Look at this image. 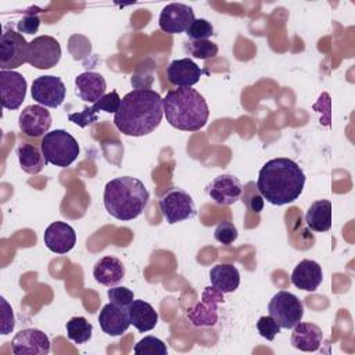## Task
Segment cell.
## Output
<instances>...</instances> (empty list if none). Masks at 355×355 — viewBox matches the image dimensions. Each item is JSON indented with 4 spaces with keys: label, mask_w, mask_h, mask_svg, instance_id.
Wrapping results in <instances>:
<instances>
[{
    "label": "cell",
    "mask_w": 355,
    "mask_h": 355,
    "mask_svg": "<svg viewBox=\"0 0 355 355\" xmlns=\"http://www.w3.org/2000/svg\"><path fill=\"white\" fill-rule=\"evenodd\" d=\"M164 115V100L153 89H135L121 98L114 115L116 129L133 137L151 133L158 128Z\"/></svg>",
    "instance_id": "cell-1"
},
{
    "label": "cell",
    "mask_w": 355,
    "mask_h": 355,
    "mask_svg": "<svg viewBox=\"0 0 355 355\" xmlns=\"http://www.w3.org/2000/svg\"><path fill=\"white\" fill-rule=\"evenodd\" d=\"M305 173L290 158L269 159L259 171L257 189L259 194L273 205L294 202L302 193Z\"/></svg>",
    "instance_id": "cell-2"
},
{
    "label": "cell",
    "mask_w": 355,
    "mask_h": 355,
    "mask_svg": "<svg viewBox=\"0 0 355 355\" xmlns=\"http://www.w3.org/2000/svg\"><path fill=\"white\" fill-rule=\"evenodd\" d=\"M162 100L166 122L175 129L197 132L207 125L209 116L208 104L196 89H171Z\"/></svg>",
    "instance_id": "cell-3"
},
{
    "label": "cell",
    "mask_w": 355,
    "mask_h": 355,
    "mask_svg": "<svg viewBox=\"0 0 355 355\" xmlns=\"http://www.w3.org/2000/svg\"><path fill=\"white\" fill-rule=\"evenodd\" d=\"M150 193L144 183L133 176L111 179L104 187L105 211L118 220L136 219L147 207Z\"/></svg>",
    "instance_id": "cell-4"
},
{
    "label": "cell",
    "mask_w": 355,
    "mask_h": 355,
    "mask_svg": "<svg viewBox=\"0 0 355 355\" xmlns=\"http://www.w3.org/2000/svg\"><path fill=\"white\" fill-rule=\"evenodd\" d=\"M40 150L47 164L60 168L69 166L79 155V144L76 139L64 129L47 132L42 139Z\"/></svg>",
    "instance_id": "cell-5"
},
{
    "label": "cell",
    "mask_w": 355,
    "mask_h": 355,
    "mask_svg": "<svg viewBox=\"0 0 355 355\" xmlns=\"http://www.w3.org/2000/svg\"><path fill=\"white\" fill-rule=\"evenodd\" d=\"M268 311L282 329H293L304 316V304L295 294L282 290L272 297Z\"/></svg>",
    "instance_id": "cell-6"
},
{
    "label": "cell",
    "mask_w": 355,
    "mask_h": 355,
    "mask_svg": "<svg viewBox=\"0 0 355 355\" xmlns=\"http://www.w3.org/2000/svg\"><path fill=\"white\" fill-rule=\"evenodd\" d=\"M159 209L169 225L196 216V205L191 196L183 189L173 187L159 200Z\"/></svg>",
    "instance_id": "cell-7"
},
{
    "label": "cell",
    "mask_w": 355,
    "mask_h": 355,
    "mask_svg": "<svg viewBox=\"0 0 355 355\" xmlns=\"http://www.w3.org/2000/svg\"><path fill=\"white\" fill-rule=\"evenodd\" d=\"M29 43L12 29H6L0 37V69L12 71L28 62Z\"/></svg>",
    "instance_id": "cell-8"
},
{
    "label": "cell",
    "mask_w": 355,
    "mask_h": 355,
    "mask_svg": "<svg viewBox=\"0 0 355 355\" xmlns=\"http://www.w3.org/2000/svg\"><path fill=\"white\" fill-rule=\"evenodd\" d=\"M61 58V46L55 37L42 35L29 42L28 64L37 69H50Z\"/></svg>",
    "instance_id": "cell-9"
},
{
    "label": "cell",
    "mask_w": 355,
    "mask_h": 355,
    "mask_svg": "<svg viewBox=\"0 0 355 355\" xmlns=\"http://www.w3.org/2000/svg\"><path fill=\"white\" fill-rule=\"evenodd\" d=\"M31 93L32 98L37 104L49 108H57L64 103L67 89L61 78L53 75H43L32 82Z\"/></svg>",
    "instance_id": "cell-10"
},
{
    "label": "cell",
    "mask_w": 355,
    "mask_h": 355,
    "mask_svg": "<svg viewBox=\"0 0 355 355\" xmlns=\"http://www.w3.org/2000/svg\"><path fill=\"white\" fill-rule=\"evenodd\" d=\"M194 19V11L190 6L183 3H171L162 8L158 24L161 31L169 35H176L186 32Z\"/></svg>",
    "instance_id": "cell-11"
},
{
    "label": "cell",
    "mask_w": 355,
    "mask_h": 355,
    "mask_svg": "<svg viewBox=\"0 0 355 355\" xmlns=\"http://www.w3.org/2000/svg\"><path fill=\"white\" fill-rule=\"evenodd\" d=\"M11 348L15 355H47L51 344L49 337L39 329H22L12 341Z\"/></svg>",
    "instance_id": "cell-12"
},
{
    "label": "cell",
    "mask_w": 355,
    "mask_h": 355,
    "mask_svg": "<svg viewBox=\"0 0 355 355\" xmlns=\"http://www.w3.org/2000/svg\"><path fill=\"white\" fill-rule=\"evenodd\" d=\"M1 105L7 110L21 107L26 96V80L17 71H0Z\"/></svg>",
    "instance_id": "cell-13"
},
{
    "label": "cell",
    "mask_w": 355,
    "mask_h": 355,
    "mask_svg": "<svg viewBox=\"0 0 355 355\" xmlns=\"http://www.w3.org/2000/svg\"><path fill=\"white\" fill-rule=\"evenodd\" d=\"M18 126L26 136L39 137L49 132L51 126V115L46 107L32 104L21 111L18 116Z\"/></svg>",
    "instance_id": "cell-14"
},
{
    "label": "cell",
    "mask_w": 355,
    "mask_h": 355,
    "mask_svg": "<svg viewBox=\"0 0 355 355\" xmlns=\"http://www.w3.org/2000/svg\"><path fill=\"white\" fill-rule=\"evenodd\" d=\"M207 194L218 205H232L243 196V186L233 175H219L205 187Z\"/></svg>",
    "instance_id": "cell-15"
},
{
    "label": "cell",
    "mask_w": 355,
    "mask_h": 355,
    "mask_svg": "<svg viewBox=\"0 0 355 355\" xmlns=\"http://www.w3.org/2000/svg\"><path fill=\"white\" fill-rule=\"evenodd\" d=\"M43 241L47 250H50L51 252L67 254L76 244V233L71 225L55 220L44 230Z\"/></svg>",
    "instance_id": "cell-16"
},
{
    "label": "cell",
    "mask_w": 355,
    "mask_h": 355,
    "mask_svg": "<svg viewBox=\"0 0 355 355\" xmlns=\"http://www.w3.org/2000/svg\"><path fill=\"white\" fill-rule=\"evenodd\" d=\"M121 105V97L118 96L116 90H112L110 93H105L98 101H96L93 104V107H85L83 111L80 112H72L68 115V119L73 123H76L80 128H86L94 122H97L98 116L97 112L98 111H104V112H116L118 108Z\"/></svg>",
    "instance_id": "cell-17"
},
{
    "label": "cell",
    "mask_w": 355,
    "mask_h": 355,
    "mask_svg": "<svg viewBox=\"0 0 355 355\" xmlns=\"http://www.w3.org/2000/svg\"><path fill=\"white\" fill-rule=\"evenodd\" d=\"M98 323L105 334L114 337L122 336L130 326L128 308L114 302L104 305L98 313Z\"/></svg>",
    "instance_id": "cell-18"
},
{
    "label": "cell",
    "mask_w": 355,
    "mask_h": 355,
    "mask_svg": "<svg viewBox=\"0 0 355 355\" xmlns=\"http://www.w3.org/2000/svg\"><path fill=\"white\" fill-rule=\"evenodd\" d=\"M201 75V68L187 57L173 60L166 68L168 80L176 87H191L200 80Z\"/></svg>",
    "instance_id": "cell-19"
},
{
    "label": "cell",
    "mask_w": 355,
    "mask_h": 355,
    "mask_svg": "<svg viewBox=\"0 0 355 355\" xmlns=\"http://www.w3.org/2000/svg\"><path fill=\"white\" fill-rule=\"evenodd\" d=\"M322 280V266L313 259L300 261L291 273V283L304 291H315L320 286Z\"/></svg>",
    "instance_id": "cell-20"
},
{
    "label": "cell",
    "mask_w": 355,
    "mask_h": 355,
    "mask_svg": "<svg viewBox=\"0 0 355 355\" xmlns=\"http://www.w3.org/2000/svg\"><path fill=\"white\" fill-rule=\"evenodd\" d=\"M107 83L101 73L86 71L75 78V93L79 98L89 103L98 101L105 94Z\"/></svg>",
    "instance_id": "cell-21"
},
{
    "label": "cell",
    "mask_w": 355,
    "mask_h": 355,
    "mask_svg": "<svg viewBox=\"0 0 355 355\" xmlns=\"http://www.w3.org/2000/svg\"><path fill=\"white\" fill-rule=\"evenodd\" d=\"M323 340V331L319 326L309 322H298L293 327L291 344L294 348L304 352H313L319 349Z\"/></svg>",
    "instance_id": "cell-22"
},
{
    "label": "cell",
    "mask_w": 355,
    "mask_h": 355,
    "mask_svg": "<svg viewBox=\"0 0 355 355\" xmlns=\"http://www.w3.org/2000/svg\"><path fill=\"white\" fill-rule=\"evenodd\" d=\"M93 276L97 283L107 287H114L125 277V266L116 257L105 255L96 262Z\"/></svg>",
    "instance_id": "cell-23"
},
{
    "label": "cell",
    "mask_w": 355,
    "mask_h": 355,
    "mask_svg": "<svg viewBox=\"0 0 355 355\" xmlns=\"http://www.w3.org/2000/svg\"><path fill=\"white\" fill-rule=\"evenodd\" d=\"M130 324H133L140 333L150 331L158 323V313L148 302L143 300H133L128 306Z\"/></svg>",
    "instance_id": "cell-24"
},
{
    "label": "cell",
    "mask_w": 355,
    "mask_h": 355,
    "mask_svg": "<svg viewBox=\"0 0 355 355\" xmlns=\"http://www.w3.org/2000/svg\"><path fill=\"white\" fill-rule=\"evenodd\" d=\"M209 280L212 287L222 294L233 293L240 284V273L230 263H218L211 269Z\"/></svg>",
    "instance_id": "cell-25"
},
{
    "label": "cell",
    "mask_w": 355,
    "mask_h": 355,
    "mask_svg": "<svg viewBox=\"0 0 355 355\" xmlns=\"http://www.w3.org/2000/svg\"><path fill=\"white\" fill-rule=\"evenodd\" d=\"M306 226L313 232H327L331 227V202L329 200H318L311 204L305 214Z\"/></svg>",
    "instance_id": "cell-26"
},
{
    "label": "cell",
    "mask_w": 355,
    "mask_h": 355,
    "mask_svg": "<svg viewBox=\"0 0 355 355\" xmlns=\"http://www.w3.org/2000/svg\"><path fill=\"white\" fill-rule=\"evenodd\" d=\"M17 157L22 171L31 175L39 173L47 164L42 150L36 148L32 144H21L17 148Z\"/></svg>",
    "instance_id": "cell-27"
},
{
    "label": "cell",
    "mask_w": 355,
    "mask_h": 355,
    "mask_svg": "<svg viewBox=\"0 0 355 355\" xmlns=\"http://www.w3.org/2000/svg\"><path fill=\"white\" fill-rule=\"evenodd\" d=\"M93 326L83 316H73L67 322V336L75 344H85L92 338Z\"/></svg>",
    "instance_id": "cell-28"
},
{
    "label": "cell",
    "mask_w": 355,
    "mask_h": 355,
    "mask_svg": "<svg viewBox=\"0 0 355 355\" xmlns=\"http://www.w3.org/2000/svg\"><path fill=\"white\" fill-rule=\"evenodd\" d=\"M215 302H218V301H214V302L211 304V301L208 300L207 291H204V294H202V301L198 302L197 306L193 308L191 312L189 313V318H191V316L200 313V316H197L196 319H193V323H194L196 326H200V324L211 326V324L215 323L216 318H215V316H211V312H212V313H216Z\"/></svg>",
    "instance_id": "cell-29"
},
{
    "label": "cell",
    "mask_w": 355,
    "mask_h": 355,
    "mask_svg": "<svg viewBox=\"0 0 355 355\" xmlns=\"http://www.w3.org/2000/svg\"><path fill=\"white\" fill-rule=\"evenodd\" d=\"M133 352L136 355H166L168 349L162 340L154 336H147L136 343Z\"/></svg>",
    "instance_id": "cell-30"
},
{
    "label": "cell",
    "mask_w": 355,
    "mask_h": 355,
    "mask_svg": "<svg viewBox=\"0 0 355 355\" xmlns=\"http://www.w3.org/2000/svg\"><path fill=\"white\" fill-rule=\"evenodd\" d=\"M186 51L193 55L194 58L200 60H208L218 54V46L216 43L205 39V40H191L186 43Z\"/></svg>",
    "instance_id": "cell-31"
},
{
    "label": "cell",
    "mask_w": 355,
    "mask_h": 355,
    "mask_svg": "<svg viewBox=\"0 0 355 355\" xmlns=\"http://www.w3.org/2000/svg\"><path fill=\"white\" fill-rule=\"evenodd\" d=\"M186 35L191 40H205L214 35V26L205 18H196L186 31Z\"/></svg>",
    "instance_id": "cell-32"
},
{
    "label": "cell",
    "mask_w": 355,
    "mask_h": 355,
    "mask_svg": "<svg viewBox=\"0 0 355 355\" xmlns=\"http://www.w3.org/2000/svg\"><path fill=\"white\" fill-rule=\"evenodd\" d=\"M237 236H239V233H237L236 226L229 220L219 222L218 226L215 227V232H214L215 240L220 244H225V245L233 244L236 241Z\"/></svg>",
    "instance_id": "cell-33"
},
{
    "label": "cell",
    "mask_w": 355,
    "mask_h": 355,
    "mask_svg": "<svg viewBox=\"0 0 355 355\" xmlns=\"http://www.w3.org/2000/svg\"><path fill=\"white\" fill-rule=\"evenodd\" d=\"M280 329H282V327L277 324V322H276L270 315H268V316H261V318L258 319V322H257V330H258V333H259L263 338H266V340H269V341L275 340L276 334L280 333Z\"/></svg>",
    "instance_id": "cell-34"
},
{
    "label": "cell",
    "mask_w": 355,
    "mask_h": 355,
    "mask_svg": "<svg viewBox=\"0 0 355 355\" xmlns=\"http://www.w3.org/2000/svg\"><path fill=\"white\" fill-rule=\"evenodd\" d=\"M108 298L111 302L116 304V305H121V306H129L135 298L133 295V291L129 290L128 287H123V286H116V287H111L108 288V293H107Z\"/></svg>",
    "instance_id": "cell-35"
},
{
    "label": "cell",
    "mask_w": 355,
    "mask_h": 355,
    "mask_svg": "<svg viewBox=\"0 0 355 355\" xmlns=\"http://www.w3.org/2000/svg\"><path fill=\"white\" fill-rule=\"evenodd\" d=\"M1 302V334H8L14 330L15 326V318L11 305L7 302L4 297L0 298Z\"/></svg>",
    "instance_id": "cell-36"
},
{
    "label": "cell",
    "mask_w": 355,
    "mask_h": 355,
    "mask_svg": "<svg viewBox=\"0 0 355 355\" xmlns=\"http://www.w3.org/2000/svg\"><path fill=\"white\" fill-rule=\"evenodd\" d=\"M40 26V18L37 14L31 12L26 14L25 17H22L18 22H17V32L22 33H28V35H33L37 32Z\"/></svg>",
    "instance_id": "cell-37"
},
{
    "label": "cell",
    "mask_w": 355,
    "mask_h": 355,
    "mask_svg": "<svg viewBox=\"0 0 355 355\" xmlns=\"http://www.w3.org/2000/svg\"><path fill=\"white\" fill-rule=\"evenodd\" d=\"M250 207H251V209H252L254 212H259V211L262 209V207H263L262 196H261V197H259V196L252 197V198H251V202H250Z\"/></svg>",
    "instance_id": "cell-38"
}]
</instances>
